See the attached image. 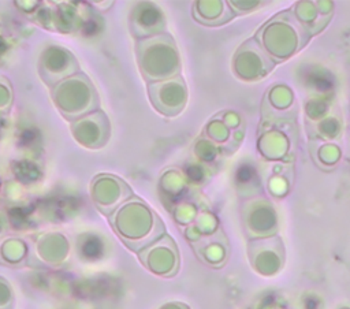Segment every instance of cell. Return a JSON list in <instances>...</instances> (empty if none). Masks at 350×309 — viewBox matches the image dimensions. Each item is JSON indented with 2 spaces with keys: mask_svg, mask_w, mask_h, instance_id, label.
<instances>
[{
  "mask_svg": "<svg viewBox=\"0 0 350 309\" xmlns=\"http://www.w3.org/2000/svg\"><path fill=\"white\" fill-rule=\"evenodd\" d=\"M193 18L205 26H220L230 22L235 15L227 1L223 0H198L194 1Z\"/></svg>",
  "mask_w": 350,
  "mask_h": 309,
  "instance_id": "cell-16",
  "label": "cell"
},
{
  "mask_svg": "<svg viewBox=\"0 0 350 309\" xmlns=\"http://www.w3.org/2000/svg\"><path fill=\"white\" fill-rule=\"evenodd\" d=\"M319 12L321 15H332V10H334V3L332 1H314Z\"/></svg>",
  "mask_w": 350,
  "mask_h": 309,
  "instance_id": "cell-24",
  "label": "cell"
},
{
  "mask_svg": "<svg viewBox=\"0 0 350 309\" xmlns=\"http://www.w3.org/2000/svg\"><path fill=\"white\" fill-rule=\"evenodd\" d=\"M165 16L159 5L150 1H138L129 14V29L135 40L149 38L165 33Z\"/></svg>",
  "mask_w": 350,
  "mask_h": 309,
  "instance_id": "cell-14",
  "label": "cell"
},
{
  "mask_svg": "<svg viewBox=\"0 0 350 309\" xmlns=\"http://www.w3.org/2000/svg\"><path fill=\"white\" fill-rule=\"evenodd\" d=\"M231 11L234 12V15H242V14H247L250 11L258 10L261 7H264V1H258V0H231L227 1Z\"/></svg>",
  "mask_w": 350,
  "mask_h": 309,
  "instance_id": "cell-21",
  "label": "cell"
},
{
  "mask_svg": "<svg viewBox=\"0 0 350 309\" xmlns=\"http://www.w3.org/2000/svg\"><path fill=\"white\" fill-rule=\"evenodd\" d=\"M193 247L198 258L212 267H220L228 253L227 239L220 230L200 237L193 242Z\"/></svg>",
  "mask_w": 350,
  "mask_h": 309,
  "instance_id": "cell-15",
  "label": "cell"
},
{
  "mask_svg": "<svg viewBox=\"0 0 350 309\" xmlns=\"http://www.w3.org/2000/svg\"><path fill=\"white\" fill-rule=\"evenodd\" d=\"M138 258L149 272L161 278L175 276L180 265L178 246L168 234L138 252Z\"/></svg>",
  "mask_w": 350,
  "mask_h": 309,
  "instance_id": "cell-10",
  "label": "cell"
},
{
  "mask_svg": "<svg viewBox=\"0 0 350 309\" xmlns=\"http://www.w3.org/2000/svg\"><path fill=\"white\" fill-rule=\"evenodd\" d=\"M37 70L44 83L51 88L81 72L74 53L57 44H49L40 52Z\"/></svg>",
  "mask_w": 350,
  "mask_h": 309,
  "instance_id": "cell-8",
  "label": "cell"
},
{
  "mask_svg": "<svg viewBox=\"0 0 350 309\" xmlns=\"http://www.w3.org/2000/svg\"><path fill=\"white\" fill-rule=\"evenodd\" d=\"M291 11L297 18V21L302 25V27L310 36L321 31L332 16V15H328V16L321 15L314 1H298L294 4V8Z\"/></svg>",
  "mask_w": 350,
  "mask_h": 309,
  "instance_id": "cell-17",
  "label": "cell"
},
{
  "mask_svg": "<svg viewBox=\"0 0 350 309\" xmlns=\"http://www.w3.org/2000/svg\"><path fill=\"white\" fill-rule=\"evenodd\" d=\"M14 103V93L10 81L0 75V115L10 112Z\"/></svg>",
  "mask_w": 350,
  "mask_h": 309,
  "instance_id": "cell-19",
  "label": "cell"
},
{
  "mask_svg": "<svg viewBox=\"0 0 350 309\" xmlns=\"http://www.w3.org/2000/svg\"><path fill=\"white\" fill-rule=\"evenodd\" d=\"M131 197L134 196L129 185L115 175L100 174L90 182V198L94 206L107 216Z\"/></svg>",
  "mask_w": 350,
  "mask_h": 309,
  "instance_id": "cell-12",
  "label": "cell"
},
{
  "mask_svg": "<svg viewBox=\"0 0 350 309\" xmlns=\"http://www.w3.org/2000/svg\"><path fill=\"white\" fill-rule=\"evenodd\" d=\"M310 34L297 21L293 11H283L267 21L256 33L254 40L275 62H284L299 52Z\"/></svg>",
  "mask_w": 350,
  "mask_h": 309,
  "instance_id": "cell-2",
  "label": "cell"
},
{
  "mask_svg": "<svg viewBox=\"0 0 350 309\" xmlns=\"http://www.w3.org/2000/svg\"><path fill=\"white\" fill-rule=\"evenodd\" d=\"M269 94H272L271 103L275 104L278 108H286V107L291 105V103H293V94H291L290 89H287L286 86L278 85V86L272 88Z\"/></svg>",
  "mask_w": 350,
  "mask_h": 309,
  "instance_id": "cell-20",
  "label": "cell"
},
{
  "mask_svg": "<svg viewBox=\"0 0 350 309\" xmlns=\"http://www.w3.org/2000/svg\"><path fill=\"white\" fill-rule=\"evenodd\" d=\"M247 258L254 272L269 278L283 269L286 264V249L278 235L252 239L247 243Z\"/></svg>",
  "mask_w": 350,
  "mask_h": 309,
  "instance_id": "cell-9",
  "label": "cell"
},
{
  "mask_svg": "<svg viewBox=\"0 0 350 309\" xmlns=\"http://www.w3.org/2000/svg\"><path fill=\"white\" fill-rule=\"evenodd\" d=\"M242 227L246 237L261 239L276 235L279 230V216L273 202L265 197H253L241 206Z\"/></svg>",
  "mask_w": 350,
  "mask_h": 309,
  "instance_id": "cell-5",
  "label": "cell"
},
{
  "mask_svg": "<svg viewBox=\"0 0 350 309\" xmlns=\"http://www.w3.org/2000/svg\"><path fill=\"white\" fill-rule=\"evenodd\" d=\"M27 246V264L36 268L60 267L70 254L68 239L57 231L37 234L30 239Z\"/></svg>",
  "mask_w": 350,
  "mask_h": 309,
  "instance_id": "cell-7",
  "label": "cell"
},
{
  "mask_svg": "<svg viewBox=\"0 0 350 309\" xmlns=\"http://www.w3.org/2000/svg\"><path fill=\"white\" fill-rule=\"evenodd\" d=\"M70 131L74 139L86 149L103 148L111 134V124L103 111H94L71 122Z\"/></svg>",
  "mask_w": 350,
  "mask_h": 309,
  "instance_id": "cell-13",
  "label": "cell"
},
{
  "mask_svg": "<svg viewBox=\"0 0 350 309\" xmlns=\"http://www.w3.org/2000/svg\"><path fill=\"white\" fill-rule=\"evenodd\" d=\"M232 71L241 81L256 82L265 78L275 67V62L253 38L238 46L232 56Z\"/></svg>",
  "mask_w": 350,
  "mask_h": 309,
  "instance_id": "cell-6",
  "label": "cell"
},
{
  "mask_svg": "<svg viewBox=\"0 0 350 309\" xmlns=\"http://www.w3.org/2000/svg\"><path fill=\"white\" fill-rule=\"evenodd\" d=\"M14 305V291L8 280L0 276V309H11Z\"/></svg>",
  "mask_w": 350,
  "mask_h": 309,
  "instance_id": "cell-22",
  "label": "cell"
},
{
  "mask_svg": "<svg viewBox=\"0 0 350 309\" xmlns=\"http://www.w3.org/2000/svg\"><path fill=\"white\" fill-rule=\"evenodd\" d=\"M159 309H190V308L186 304H183V302L172 301V302H167V304L161 305Z\"/></svg>",
  "mask_w": 350,
  "mask_h": 309,
  "instance_id": "cell-25",
  "label": "cell"
},
{
  "mask_svg": "<svg viewBox=\"0 0 350 309\" xmlns=\"http://www.w3.org/2000/svg\"><path fill=\"white\" fill-rule=\"evenodd\" d=\"M135 59L139 72L148 83L180 75V55L171 34L163 33L135 40Z\"/></svg>",
  "mask_w": 350,
  "mask_h": 309,
  "instance_id": "cell-3",
  "label": "cell"
},
{
  "mask_svg": "<svg viewBox=\"0 0 350 309\" xmlns=\"http://www.w3.org/2000/svg\"><path fill=\"white\" fill-rule=\"evenodd\" d=\"M209 127L215 129V131L209 130V135H211L212 139H215V141H224V139H227L228 129H227L226 124L219 123V122H213V123L209 124Z\"/></svg>",
  "mask_w": 350,
  "mask_h": 309,
  "instance_id": "cell-23",
  "label": "cell"
},
{
  "mask_svg": "<svg viewBox=\"0 0 350 309\" xmlns=\"http://www.w3.org/2000/svg\"><path fill=\"white\" fill-rule=\"evenodd\" d=\"M118 238L138 253L165 234L159 215L141 198L131 197L108 216Z\"/></svg>",
  "mask_w": 350,
  "mask_h": 309,
  "instance_id": "cell-1",
  "label": "cell"
},
{
  "mask_svg": "<svg viewBox=\"0 0 350 309\" xmlns=\"http://www.w3.org/2000/svg\"><path fill=\"white\" fill-rule=\"evenodd\" d=\"M146 89L153 108L164 116L179 115L187 104V86L182 75L148 83Z\"/></svg>",
  "mask_w": 350,
  "mask_h": 309,
  "instance_id": "cell-11",
  "label": "cell"
},
{
  "mask_svg": "<svg viewBox=\"0 0 350 309\" xmlns=\"http://www.w3.org/2000/svg\"><path fill=\"white\" fill-rule=\"evenodd\" d=\"M51 98L60 115L74 122L100 107V97L86 74L82 71L59 82L51 89Z\"/></svg>",
  "mask_w": 350,
  "mask_h": 309,
  "instance_id": "cell-4",
  "label": "cell"
},
{
  "mask_svg": "<svg viewBox=\"0 0 350 309\" xmlns=\"http://www.w3.org/2000/svg\"><path fill=\"white\" fill-rule=\"evenodd\" d=\"M29 246L21 238L0 239V264L8 267H21L27 264Z\"/></svg>",
  "mask_w": 350,
  "mask_h": 309,
  "instance_id": "cell-18",
  "label": "cell"
}]
</instances>
